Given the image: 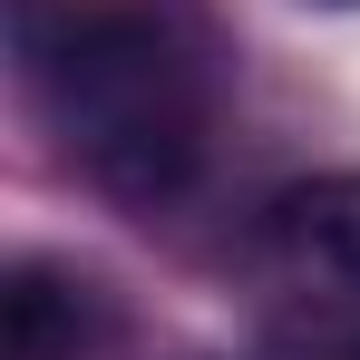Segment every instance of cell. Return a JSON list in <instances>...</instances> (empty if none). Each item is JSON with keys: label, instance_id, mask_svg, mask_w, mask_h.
Listing matches in <instances>:
<instances>
[{"label": "cell", "instance_id": "1", "mask_svg": "<svg viewBox=\"0 0 360 360\" xmlns=\"http://www.w3.org/2000/svg\"><path fill=\"white\" fill-rule=\"evenodd\" d=\"M10 59L78 176L176 205L214 136V30L195 0H10Z\"/></svg>", "mask_w": 360, "mask_h": 360}, {"label": "cell", "instance_id": "4", "mask_svg": "<svg viewBox=\"0 0 360 360\" xmlns=\"http://www.w3.org/2000/svg\"><path fill=\"white\" fill-rule=\"evenodd\" d=\"M331 10H351V0H331Z\"/></svg>", "mask_w": 360, "mask_h": 360}, {"label": "cell", "instance_id": "2", "mask_svg": "<svg viewBox=\"0 0 360 360\" xmlns=\"http://www.w3.org/2000/svg\"><path fill=\"white\" fill-rule=\"evenodd\" d=\"M263 292L302 341L360 360V176H311L263 214Z\"/></svg>", "mask_w": 360, "mask_h": 360}, {"label": "cell", "instance_id": "3", "mask_svg": "<svg viewBox=\"0 0 360 360\" xmlns=\"http://www.w3.org/2000/svg\"><path fill=\"white\" fill-rule=\"evenodd\" d=\"M98 341H108V292L78 263L20 253L0 273V360H88Z\"/></svg>", "mask_w": 360, "mask_h": 360}]
</instances>
